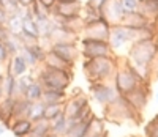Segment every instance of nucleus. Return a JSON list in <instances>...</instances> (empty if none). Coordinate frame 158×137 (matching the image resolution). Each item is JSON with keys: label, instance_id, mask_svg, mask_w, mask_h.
<instances>
[{"label": "nucleus", "instance_id": "obj_22", "mask_svg": "<svg viewBox=\"0 0 158 137\" xmlns=\"http://www.w3.org/2000/svg\"><path fill=\"white\" fill-rule=\"evenodd\" d=\"M67 91H60V90H49L44 88L41 95V101L44 104H63L67 101Z\"/></svg>", "mask_w": 158, "mask_h": 137}, {"label": "nucleus", "instance_id": "obj_29", "mask_svg": "<svg viewBox=\"0 0 158 137\" xmlns=\"http://www.w3.org/2000/svg\"><path fill=\"white\" fill-rule=\"evenodd\" d=\"M43 114H44V103L43 101H35V103H30V107H29V115L27 118L30 121H38L43 118Z\"/></svg>", "mask_w": 158, "mask_h": 137}, {"label": "nucleus", "instance_id": "obj_46", "mask_svg": "<svg viewBox=\"0 0 158 137\" xmlns=\"http://www.w3.org/2000/svg\"><path fill=\"white\" fill-rule=\"evenodd\" d=\"M139 2H142V0H139Z\"/></svg>", "mask_w": 158, "mask_h": 137}, {"label": "nucleus", "instance_id": "obj_8", "mask_svg": "<svg viewBox=\"0 0 158 137\" xmlns=\"http://www.w3.org/2000/svg\"><path fill=\"white\" fill-rule=\"evenodd\" d=\"M111 32V25L103 19V16L98 21L84 24V29L81 32V38H89V39H101V41H108Z\"/></svg>", "mask_w": 158, "mask_h": 137}, {"label": "nucleus", "instance_id": "obj_23", "mask_svg": "<svg viewBox=\"0 0 158 137\" xmlns=\"http://www.w3.org/2000/svg\"><path fill=\"white\" fill-rule=\"evenodd\" d=\"M147 24L146 18H144L139 11L136 13H127V14L123 16L120 25L127 27V29H139V27H144Z\"/></svg>", "mask_w": 158, "mask_h": 137}, {"label": "nucleus", "instance_id": "obj_2", "mask_svg": "<svg viewBox=\"0 0 158 137\" xmlns=\"http://www.w3.org/2000/svg\"><path fill=\"white\" fill-rule=\"evenodd\" d=\"M158 55V38L142 39L130 44L128 50V62L133 65H152Z\"/></svg>", "mask_w": 158, "mask_h": 137}, {"label": "nucleus", "instance_id": "obj_44", "mask_svg": "<svg viewBox=\"0 0 158 137\" xmlns=\"http://www.w3.org/2000/svg\"><path fill=\"white\" fill-rule=\"evenodd\" d=\"M156 101H158V91H156Z\"/></svg>", "mask_w": 158, "mask_h": 137}, {"label": "nucleus", "instance_id": "obj_40", "mask_svg": "<svg viewBox=\"0 0 158 137\" xmlns=\"http://www.w3.org/2000/svg\"><path fill=\"white\" fill-rule=\"evenodd\" d=\"M5 132V126H0V135H2Z\"/></svg>", "mask_w": 158, "mask_h": 137}, {"label": "nucleus", "instance_id": "obj_36", "mask_svg": "<svg viewBox=\"0 0 158 137\" xmlns=\"http://www.w3.org/2000/svg\"><path fill=\"white\" fill-rule=\"evenodd\" d=\"M36 2H40V3H41L43 6H46L48 10H51L52 6H54L57 2H56V0H36Z\"/></svg>", "mask_w": 158, "mask_h": 137}, {"label": "nucleus", "instance_id": "obj_38", "mask_svg": "<svg viewBox=\"0 0 158 137\" xmlns=\"http://www.w3.org/2000/svg\"><path fill=\"white\" fill-rule=\"evenodd\" d=\"M18 2H19V6L21 8H29L35 2V0H18Z\"/></svg>", "mask_w": 158, "mask_h": 137}, {"label": "nucleus", "instance_id": "obj_39", "mask_svg": "<svg viewBox=\"0 0 158 137\" xmlns=\"http://www.w3.org/2000/svg\"><path fill=\"white\" fill-rule=\"evenodd\" d=\"M8 36V32H6V29H5V25H0V39H5Z\"/></svg>", "mask_w": 158, "mask_h": 137}, {"label": "nucleus", "instance_id": "obj_13", "mask_svg": "<svg viewBox=\"0 0 158 137\" xmlns=\"http://www.w3.org/2000/svg\"><path fill=\"white\" fill-rule=\"evenodd\" d=\"M52 52L59 55L62 60H65L70 65H74V62L77 60L79 57V50H77V46L76 43H60V44H51L49 47Z\"/></svg>", "mask_w": 158, "mask_h": 137}, {"label": "nucleus", "instance_id": "obj_19", "mask_svg": "<svg viewBox=\"0 0 158 137\" xmlns=\"http://www.w3.org/2000/svg\"><path fill=\"white\" fill-rule=\"evenodd\" d=\"M16 84L18 77L11 76L10 73L3 74V79L0 82V90H2L3 98H16Z\"/></svg>", "mask_w": 158, "mask_h": 137}, {"label": "nucleus", "instance_id": "obj_20", "mask_svg": "<svg viewBox=\"0 0 158 137\" xmlns=\"http://www.w3.org/2000/svg\"><path fill=\"white\" fill-rule=\"evenodd\" d=\"M32 125H33V121H30L29 118H18L10 123V129L16 137H24L30 132Z\"/></svg>", "mask_w": 158, "mask_h": 137}, {"label": "nucleus", "instance_id": "obj_33", "mask_svg": "<svg viewBox=\"0 0 158 137\" xmlns=\"http://www.w3.org/2000/svg\"><path fill=\"white\" fill-rule=\"evenodd\" d=\"M3 2V8L8 14H15V13H19L21 11V6H19V2L18 0H2Z\"/></svg>", "mask_w": 158, "mask_h": 137}, {"label": "nucleus", "instance_id": "obj_6", "mask_svg": "<svg viewBox=\"0 0 158 137\" xmlns=\"http://www.w3.org/2000/svg\"><path fill=\"white\" fill-rule=\"evenodd\" d=\"M63 115L68 120H89L94 112L89 107V98L82 91H76L73 96L67 98L63 103Z\"/></svg>", "mask_w": 158, "mask_h": 137}, {"label": "nucleus", "instance_id": "obj_12", "mask_svg": "<svg viewBox=\"0 0 158 137\" xmlns=\"http://www.w3.org/2000/svg\"><path fill=\"white\" fill-rule=\"evenodd\" d=\"M108 43H109V46H111L114 54L118 49H122L123 46H127L130 43V41H128V30H127V27H123L120 24H118V25H111Z\"/></svg>", "mask_w": 158, "mask_h": 137}, {"label": "nucleus", "instance_id": "obj_1", "mask_svg": "<svg viewBox=\"0 0 158 137\" xmlns=\"http://www.w3.org/2000/svg\"><path fill=\"white\" fill-rule=\"evenodd\" d=\"M117 66V57H97V58H87L82 65L84 74L90 84L94 82H108L112 79L114 71Z\"/></svg>", "mask_w": 158, "mask_h": 137}, {"label": "nucleus", "instance_id": "obj_5", "mask_svg": "<svg viewBox=\"0 0 158 137\" xmlns=\"http://www.w3.org/2000/svg\"><path fill=\"white\" fill-rule=\"evenodd\" d=\"M139 112H136L133 107L128 104V101L123 96H118L104 106V118L114 121V123H123V121H138Z\"/></svg>", "mask_w": 158, "mask_h": 137}, {"label": "nucleus", "instance_id": "obj_45", "mask_svg": "<svg viewBox=\"0 0 158 137\" xmlns=\"http://www.w3.org/2000/svg\"><path fill=\"white\" fill-rule=\"evenodd\" d=\"M56 2H62V0H56Z\"/></svg>", "mask_w": 158, "mask_h": 137}, {"label": "nucleus", "instance_id": "obj_41", "mask_svg": "<svg viewBox=\"0 0 158 137\" xmlns=\"http://www.w3.org/2000/svg\"><path fill=\"white\" fill-rule=\"evenodd\" d=\"M2 99H3V95H2V90H0V103H2Z\"/></svg>", "mask_w": 158, "mask_h": 137}, {"label": "nucleus", "instance_id": "obj_11", "mask_svg": "<svg viewBox=\"0 0 158 137\" xmlns=\"http://www.w3.org/2000/svg\"><path fill=\"white\" fill-rule=\"evenodd\" d=\"M100 13H101L103 19L109 25H118L122 22L123 16H125V13L122 10V5H120L118 0H108Z\"/></svg>", "mask_w": 158, "mask_h": 137}, {"label": "nucleus", "instance_id": "obj_21", "mask_svg": "<svg viewBox=\"0 0 158 137\" xmlns=\"http://www.w3.org/2000/svg\"><path fill=\"white\" fill-rule=\"evenodd\" d=\"M49 135H51V121L41 118L38 121H33L30 132L24 137H49Z\"/></svg>", "mask_w": 158, "mask_h": 137}, {"label": "nucleus", "instance_id": "obj_7", "mask_svg": "<svg viewBox=\"0 0 158 137\" xmlns=\"http://www.w3.org/2000/svg\"><path fill=\"white\" fill-rule=\"evenodd\" d=\"M81 55L87 58H97V57H109L115 55L112 52L108 41L101 39H89V38H81Z\"/></svg>", "mask_w": 158, "mask_h": 137}, {"label": "nucleus", "instance_id": "obj_25", "mask_svg": "<svg viewBox=\"0 0 158 137\" xmlns=\"http://www.w3.org/2000/svg\"><path fill=\"white\" fill-rule=\"evenodd\" d=\"M43 85L38 82V79H33L30 84H29V87H27V90H25V93H24V98L27 99V101H30V103H35V101H41V95H43Z\"/></svg>", "mask_w": 158, "mask_h": 137}, {"label": "nucleus", "instance_id": "obj_28", "mask_svg": "<svg viewBox=\"0 0 158 137\" xmlns=\"http://www.w3.org/2000/svg\"><path fill=\"white\" fill-rule=\"evenodd\" d=\"M3 43L6 46V50L10 54V57L15 55V54H19V50L22 47V41H21L19 35H10L8 33V36L3 39Z\"/></svg>", "mask_w": 158, "mask_h": 137}, {"label": "nucleus", "instance_id": "obj_18", "mask_svg": "<svg viewBox=\"0 0 158 137\" xmlns=\"http://www.w3.org/2000/svg\"><path fill=\"white\" fill-rule=\"evenodd\" d=\"M43 66H48V68H54V70H67V71H71L73 70V65L67 63L65 60H62L59 55H56L51 49L46 50V55L43 58Z\"/></svg>", "mask_w": 158, "mask_h": 137}, {"label": "nucleus", "instance_id": "obj_26", "mask_svg": "<svg viewBox=\"0 0 158 137\" xmlns=\"http://www.w3.org/2000/svg\"><path fill=\"white\" fill-rule=\"evenodd\" d=\"M67 128H68V118L63 114H60L57 118L51 121V134H54L57 137H65Z\"/></svg>", "mask_w": 158, "mask_h": 137}, {"label": "nucleus", "instance_id": "obj_3", "mask_svg": "<svg viewBox=\"0 0 158 137\" xmlns=\"http://www.w3.org/2000/svg\"><path fill=\"white\" fill-rule=\"evenodd\" d=\"M112 80H114V88L117 90V93L120 95V96L133 91L139 84H142V80L133 71V68H131L127 57H125L123 63H118V58H117V66H115Z\"/></svg>", "mask_w": 158, "mask_h": 137}, {"label": "nucleus", "instance_id": "obj_42", "mask_svg": "<svg viewBox=\"0 0 158 137\" xmlns=\"http://www.w3.org/2000/svg\"><path fill=\"white\" fill-rule=\"evenodd\" d=\"M103 134H104V132H103ZM103 134H98V135H89V137H101Z\"/></svg>", "mask_w": 158, "mask_h": 137}, {"label": "nucleus", "instance_id": "obj_32", "mask_svg": "<svg viewBox=\"0 0 158 137\" xmlns=\"http://www.w3.org/2000/svg\"><path fill=\"white\" fill-rule=\"evenodd\" d=\"M144 134H146V137H158V115L146 125Z\"/></svg>", "mask_w": 158, "mask_h": 137}, {"label": "nucleus", "instance_id": "obj_24", "mask_svg": "<svg viewBox=\"0 0 158 137\" xmlns=\"http://www.w3.org/2000/svg\"><path fill=\"white\" fill-rule=\"evenodd\" d=\"M16 98H3L0 103V121L5 126H10L11 117H13V106H15Z\"/></svg>", "mask_w": 158, "mask_h": 137}, {"label": "nucleus", "instance_id": "obj_4", "mask_svg": "<svg viewBox=\"0 0 158 137\" xmlns=\"http://www.w3.org/2000/svg\"><path fill=\"white\" fill-rule=\"evenodd\" d=\"M71 80H73V73L67 70H54V68L43 66L38 74V82L43 85V88L49 90L67 91Z\"/></svg>", "mask_w": 158, "mask_h": 137}, {"label": "nucleus", "instance_id": "obj_30", "mask_svg": "<svg viewBox=\"0 0 158 137\" xmlns=\"http://www.w3.org/2000/svg\"><path fill=\"white\" fill-rule=\"evenodd\" d=\"M60 114H63V104H44L43 118H46L48 121H52Z\"/></svg>", "mask_w": 158, "mask_h": 137}, {"label": "nucleus", "instance_id": "obj_31", "mask_svg": "<svg viewBox=\"0 0 158 137\" xmlns=\"http://www.w3.org/2000/svg\"><path fill=\"white\" fill-rule=\"evenodd\" d=\"M118 2H120L122 10H123L125 14H127V13H136V11H139V5H141L139 0H118Z\"/></svg>", "mask_w": 158, "mask_h": 137}, {"label": "nucleus", "instance_id": "obj_10", "mask_svg": "<svg viewBox=\"0 0 158 137\" xmlns=\"http://www.w3.org/2000/svg\"><path fill=\"white\" fill-rule=\"evenodd\" d=\"M123 98L128 101V104L133 107L136 112H141L142 109L147 106V101H149V90H147L146 82L139 84L133 91L123 95Z\"/></svg>", "mask_w": 158, "mask_h": 137}, {"label": "nucleus", "instance_id": "obj_37", "mask_svg": "<svg viewBox=\"0 0 158 137\" xmlns=\"http://www.w3.org/2000/svg\"><path fill=\"white\" fill-rule=\"evenodd\" d=\"M6 19H8V13L3 8H0V25H5L6 24Z\"/></svg>", "mask_w": 158, "mask_h": 137}, {"label": "nucleus", "instance_id": "obj_34", "mask_svg": "<svg viewBox=\"0 0 158 137\" xmlns=\"http://www.w3.org/2000/svg\"><path fill=\"white\" fill-rule=\"evenodd\" d=\"M108 0H87V6L92 8V10H95V11H101V8L104 6V3H106Z\"/></svg>", "mask_w": 158, "mask_h": 137}, {"label": "nucleus", "instance_id": "obj_17", "mask_svg": "<svg viewBox=\"0 0 158 137\" xmlns=\"http://www.w3.org/2000/svg\"><path fill=\"white\" fill-rule=\"evenodd\" d=\"M139 13L147 22H158V0H142L139 5Z\"/></svg>", "mask_w": 158, "mask_h": 137}, {"label": "nucleus", "instance_id": "obj_27", "mask_svg": "<svg viewBox=\"0 0 158 137\" xmlns=\"http://www.w3.org/2000/svg\"><path fill=\"white\" fill-rule=\"evenodd\" d=\"M5 29L10 35H21V29H22V18L19 13H15V14H8Z\"/></svg>", "mask_w": 158, "mask_h": 137}, {"label": "nucleus", "instance_id": "obj_14", "mask_svg": "<svg viewBox=\"0 0 158 137\" xmlns=\"http://www.w3.org/2000/svg\"><path fill=\"white\" fill-rule=\"evenodd\" d=\"M46 41H49V44H60V43H76L77 41V35H74L73 32L67 30L63 25L56 24L54 29L51 30L49 36L46 38Z\"/></svg>", "mask_w": 158, "mask_h": 137}, {"label": "nucleus", "instance_id": "obj_43", "mask_svg": "<svg viewBox=\"0 0 158 137\" xmlns=\"http://www.w3.org/2000/svg\"><path fill=\"white\" fill-rule=\"evenodd\" d=\"M101 137H109V135H108V134H106V132H104V134H103V135H101Z\"/></svg>", "mask_w": 158, "mask_h": 137}, {"label": "nucleus", "instance_id": "obj_35", "mask_svg": "<svg viewBox=\"0 0 158 137\" xmlns=\"http://www.w3.org/2000/svg\"><path fill=\"white\" fill-rule=\"evenodd\" d=\"M8 60H10V54H8V50H6L5 43L0 39V65H3V63L8 62Z\"/></svg>", "mask_w": 158, "mask_h": 137}, {"label": "nucleus", "instance_id": "obj_16", "mask_svg": "<svg viewBox=\"0 0 158 137\" xmlns=\"http://www.w3.org/2000/svg\"><path fill=\"white\" fill-rule=\"evenodd\" d=\"M29 71V65L25 63L21 54H15L10 57V65H8V73L15 77H21Z\"/></svg>", "mask_w": 158, "mask_h": 137}, {"label": "nucleus", "instance_id": "obj_9", "mask_svg": "<svg viewBox=\"0 0 158 137\" xmlns=\"http://www.w3.org/2000/svg\"><path fill=\"white\" fill-rule=\"evenodd\" d=\"M90 91H92V98L101 106H108L118 96L117 90L112 85H108L106 82H94V84H90Z\"/></svg>", "mask_w": 158, "mask_h": 137}, {"label": "nucleus", "instance_id": "obj_47", "mask_svg": "<svg viewBox=\"0 0 158 137\" xmlns=\"http://www.w3.org/2000/svg\"><path fill=\"white\" fill-rule=\"evenodd\" d=\"M156 38H158V36H156Z\"/></svg>", "mask_w": 158, "mask_h": 137}, {"label": "nucleus", "instance_id": "obj_15", "mask_svg": "<svg viewBox=\"0 0 158 137\" xmlns=\"http://www.w3.org/2000/svg\"><path fill=\"white\" fill-rule=\"evenodd\" d=\"M92 118H89V120H68V128H67V132H65V137H87L89 123Z\"/></svg>", "mask_w": 158, "mask_h": 137}]
</instances>
